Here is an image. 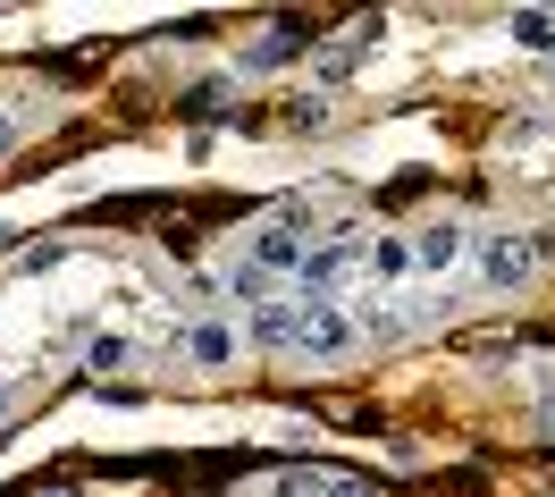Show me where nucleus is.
I'll use <instances>...</instances> for the list:
<instances>
[{
    "label": "nucleus",
    "instance_id": "1",
    "mask_svg": "<svg viewBox=\"0 0 555 497\" xmlns=\"http://www.w3.org/2000/svg\"><path fill=\"white\" fill-rule=\"evenodd\" d=\"M304 228H320V212H312V194H286V203H278L270 219H261V228H253V237H244V270H253V279L270 286V279H295V270H304Z\"/></svg>",
    "mask_w": 555,
    "mask_h": 497
},
{
    "label": "nucleus",
    "instance_id": "2",
    "mask_svg": "<svg viewBox=\"0 0 555 497\" xmlns=\"http://www.w3.org/2000/svg\"><path fill=\"white\" fill-rule=\"evenodd\" d=\"M472 270H480L488 295H530L547 262H539V237H530V228H480V237H472Z\"/></svg>",
    "mask_w": 555,
    "mask_h": 497
},
{
    "label": "nucleus",
    "instance_id": "3",
    "mask_svg": "<svg viewBox=\"0 0 555 497\" xmlns=\"http://www.w3.org/2000/svg\"><path fill=\"white\" fill-rule=\"evenodd\" d=\"M353 279H362V228H337V237H320V245L304 253L295 295H304V304H346Z\"/></svg>",
    "mask_w": 555,
    "mask_h": 497
},
{
    "label": "nucleus",
    "instance_id": "4",
    "mask_svg": "<svg viewBox=\"0 0 555 497\" xmlns=\"http://www.w3.org/2000/svg\"><path fill=\"white\" fill-rule=\"evenodd\" d=\"M304 304V295H295ZM362 337H353V313L346 304H304V329H295V355L304 362H346Z\"/></svg>",
    "mask_w": 555,
    "mask_h": 497
},
{
    "label": "nucleus",
    "instance_id": "5",
    "mask_svg": "<svg viewBox=\"0 0 555 497\" xmlns=\"http://www.w3.org/2000/svg\"><path fill=\"white\" fill-rule=\"evenodd\" d=\"M404 245H413V270H429V279H454V270L472 262V228H463V219H429V228H413Z\"/></svg>",
    "mask_w": 555,
    "mask_h": 497
},
{
    "label": "nucleus",
    "instance_id": "6",
    "mask_svg": "<svg viewBox=\"0 0 555 497\" xmlns=\"http://www.w3.org/2000/svg\"><path fill=\"white\" fill-rule=\"evenodd\" d=\"M295 329H304V304H295V295H261V304L244 313V346H261V355H295Z\"/></svg>",
    "mask_w": 555,
    "mask_h": 497
},
{
    "label": "nucleus",
    "instance_id": "7",
    "mask_svg": "<svg viewBox=\"0 0 555 497\" xmlns=\"http://www.w3.org/2000/svg\"><path fill=\"white\" fill-rule=\"evenodd\" d=\"M177 346H185V362H194V371H228L244 337L228 329V320H185V337H177Z\"/></svg>",
    "mask_w": 555,
    "mask_h": 497
},
{
    "label": "nucleus",
    "instance_id": "8",
    "mask_svg": "<svg viewBox=\"0 0 555 497\" xmlns=\"http://www.w3.org/2000/svg\"><path fill=\"white\" fill-rule=\"evenodd\" d=\"M371 42H379V26L362 17V26H353L346 42H328V51H312V76H320V85H346V76L362 68V51H371Z\"/></svg>",
    "mask_w": 555,
    "mask_h": 497
},
{
    "label": "nucleus",
    "instance_id": "9",
    "mask_svg": "<svg viewBox=\"0 0 555 497\" xmlns=\"http://www.w3.org/2000/svg\"><path fill=\"white\" fill-rule=\"evenodd\" d=\"M286 497H379L362 472H328V463H312V472H286Z\"/></svg>",
    "mask_w": 555,
    "mask_h": 497
},
{
    "label": "nucleus",
    "instance_id": "10",
    "mask_svg": "<svg viewBox=\"0 0 555 497\" xmlns=\"http://www.w3.org/2000/svg\"><path fill=\"white\" fill-rule=\"evenodd\" d=\"M295 51H312V35H304V26H270V35H261L253 51H244V76H261V68H286Z\"/></svg>",
    "mask_w": 555,
    "mask_h": 497
},
{
    "label": "nucleus",
    "instance_id": "11",
    "mask_svg": "<svg viewBox=\"0 0 555 497\" xmlns=\"http://www.w3.org/2000/svg\"><path fill=\"white\" fill-rule=\"evenodd\" d=\"M514 42L521 51H555V17L547 9H514Z\"/></svg>",
    "mask_w": 555,
    "mask_h": 497
},
{
    "label": "nucleus",
    "instance_id": "12",
    "mask_svg": "<svg viewBox=\"0 0 555 497\" xmlns=\"http://www.w3.org/2000/svg\"><path fill=\"white\" fill-rule=\"evenodd\" d=\"M127 362H135L127 337H93V346H85V371H127Z\"/></svg>",
    "mask_w": 555,
    "mask_h": 497
},
{
    "label": "nucleus",
    "instance_id": "13",
    "mask_svg": "<svg viewBox=\"0 0 555 497\" xmlns=\"http://www.w3.org/2000/svg\"><path fill=\"white\" fill-rule=\"evenodd\" d=\"M286 127H295V136H320V127H328V102H295V110H286Z\"/></svg>",
    "mask_w": 555,
    "mask_h": 497
},
{
    "label": "nucleus",
    "instance_id": "14",
    "mask_svg": "<svg viewBox=\"0 0 555 497\" xmlns=\"http://www.w3.org/2000/svg\"><path fill=\"white\" fill-rule=\"evenodd\" d=\"M185 110H203V118H210V110H228V85H194V93H185Z\"/></svg>",
    "mask_w": 555,
    "mask_h": 497
},
{
    "label": "nucleus",
    "instance_id": "15",
    "mask_svg": "<svg viewBox=\"0 0 555 497\" xmlns=\"http://www.w3.org/2000/svg\"><path fill=\"white\" fill-rule=\"evenodd\" d=\"M17 136H26V127H17V118H9V110H0V161H9V152H17Z\"/></svg>",
    "mask_w": 555,
    "mask_h": 497
},
{
    "label": "nucleus",
    "instance_id": "16",
    "mask_svg": "<svg viewBox=\"0 0 555 497\" xmlns=\"http://www.w3.org/2000/svg\"><path fill=\"white\" fill-rule=\"evenodd\" d=\"M539 430L555 438V371H547V405H539Z\"/></svg>",
    "mask_w": 555,
    "mask_h": 497
},
{
    "label": "nucleus",
    "instance_id": "17",
    "mask_svg": "<svg viewBox=\"0 0 555 497\" xmlns=\"http://www.w3.org/2000/svg\"><path fill=\"white\" fill-rule=\"evenodd\" d=\"M539 85H547V93H555V51H547V68H539Z\"/></svg>",
    "mask_w": 555,
    "mask_h": 497
},
{
    "label": "nucleus",
    "instance_id": "18",
    "mask_svg": "<svg viewBox=\"0 0 555 497\" xmlns=\"http://www.w3.org/2000/svg\"><path fill=\"white\" fill-rule=\"evenodd\" d=\"M9 405H17V396H9V388H0V422H9Z\"/></svg>",
    "mask_w": 555,
    "mask_h": 497
}]
</instances>
